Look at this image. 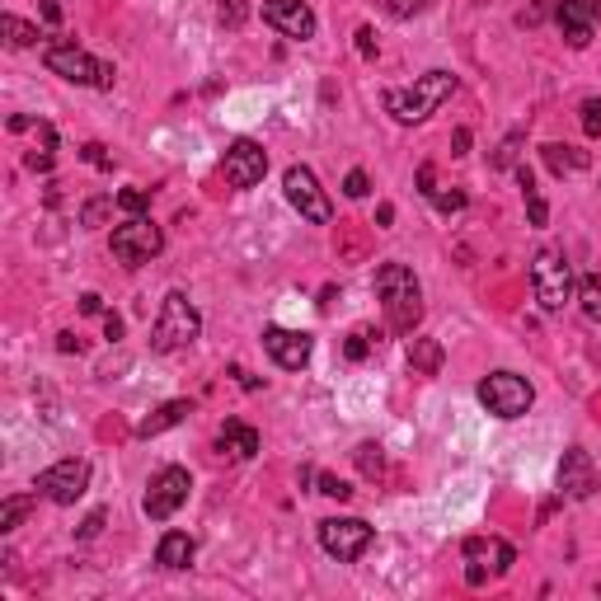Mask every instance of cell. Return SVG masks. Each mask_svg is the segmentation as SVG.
<instances>
[{
	"mask_svg": "<svg viewBox=\"0 0 601 601\" xmlns=\"http://www.w3.org/2000/svg\"><path fill=\"white\" fill-rule=\"evenodd\" d=\"M376 296L386 306V324L395 334H414L423 320V287L404 263H381L376 268Z\"/></svg>",
	"mask_w": 601,
	"mask_h": 601,
	"instance_id": "obj_1",
	"label": "cell"
},
{
	"mask_svg": "<svg viewBox=\"0 0 601 601\" xmlns=\"http://www.w3.org/2000/svg\"><path fill=\"white\" fill-rule=\"evenodd\" d=\"M451 94H456V76L451 71H428L409 90H386V113L395 123H423L428 113H437L447 104Z\"/></svg>",
	"mask_w": 601,
	"mask_h": 601,
	"instance_id": "obj_2",
	"label": "cell"
},
{
	"mask_svg": "<svg viewBox=\"0 0 601 601\" xmlns=\"http://www.w3.org/2000/svg\"><path fill=\"white\" fill-rule=\"evenodd\" d=\"M531 292H536L540 310H550V315H559L573 301V263L564 249L550 245L531 259Z\"/></svg>",
	"mask_w": 601,
	"mask_h": 601,
	"instance_id": "obj_3",
	"label": "cell"
},
{
	"mask_svg": "<svg viewBox=\"0 0 601 601\" xmlns=\"http://www.w3.org/2000/svg\"><path fill=\"white\" fill-rule=\"evenodd\" d=\"M43 66L52 71V76L71 80V85H90V90H113V66L99 62V57H90L85 47L76 43H47L43 47Z\"/></svg>",
	"mask_w": 601,
	"mask_h": 601,
	"instance_id": "obj_4",
	"label": "cell"
},
{
	"mask_svg": "<svg viewBox=\"0 0 601 601\" xmlns=\"http://www.w3.org/2000/svg\"><path fill=\"white\" fill-rule=\"evenodd\" d=\"M198 334H202L198 306H193L184 292H170V296H165V306H160V315H155L151 348H155V353H179V348H188Z\"/></svg>",
	"mask_w": 601,
	"mask_h": 601,
	"instance_id": "obj_5",
	"label": "cell"
},
{
	"mask_svg": "<svg viewBox=\"0 0 601 601\" xmlns=\"http://www.w3.org/2000/svg\"><path fill=\"white\" fill-rule=\"evenodd\" d=\"M475 395H479V404H484L494 418H522L526 409L536 404V390H531V381H526V376H517V371H494V376H484Z\"/></svg>",
	"mask_w": 601,
	"mask_h": 601,
	"instance_id": "obj_6",
	"label": "cell"
},
{
	"mask_svg": "<svg viewBox=\"0 0 601 601\" xmlns=\"http://www.w3.org/2000/svg\"><path fill=\"white\" fill-rule=\"evenodd\" d=\"M165 249V231L155 226L151 216H127L123 226H113V259L123 268H141Z\"/></svg>",
	"mask_w": 601,
	"mask_h": 601,
	"instance_id": "obj_7",
	"label": "cell"
},
{
	"mask_svg": "<svg viewBox=\"0 0 601 601\" xmlns=\"http://www.w3.org/2000/svg\"><path fill=\"white\" fill-rule=\"evenodd\" d=\"M371 540H376V531H371L362 517H324V522H320L324 555H334L339 564H353V559H362L371 550Z\"/></svg>",
	"mask_w": 601,
	"mask_h": 601,
	"instance_id": "obj_8",
	"label": "cell"
},
{
	"mask_svg": "<svg viewBox=\"0 0 601 601\" xmlns=\"http://www.w3.org/2000/svg\"><path fill=\"white\" fill-rule=\"evenodd\" d=\"M188 494H193V475H188L184 465H165L160 475L151 479V489H146V517L151 522H170L174 512L188 503Z\"/></svg>",
	"mask_w": 601,
	"mask_h": 601,
	"instance_id": "obj_9",
	"label": "cell"
},
{
	"mask_svg": "<svg viewBox=\"0 0 601 601\" xmlns=\"http://www.w3.org/2000/svg\"><path fill=\"white\" fill-rule=\"evenodd\" d=\"M282 193H287V202H292L306 221H315V226H329V221H334V202L324 198L320 179H315L306 165H287V174H282Z\"/></svg>",
	"mask_w": 601,
	"mask_h": 601,
	"instance_id": "obj_10",
	"label": "cell"
},
{
	"mask_svg": "<svg viewBox=\"0 0 601 601\" xmlns=\"http://www.w3.org/2000/svg\"><path fill=\"white\" fill-rule=\"evenodd\" d=\"M33 489L47 498V503H57V508H71L85 489H90V461H57V465H47L43 475L33 479Z\"/></svg>",
	"mask_w": 601,
	"mask_h": 601,
	"instance_id": "obj_11",
	"label": "cell"
},
{
	"mask_svg": "<svg viewBox=\"0 0 601 601\" xmlns=\"http://www.w3.org/2000/svg\"><path fill=\"white\" fill-rule=\"evenodd\" d=\"M221 174H226V184L231 188H254L263 184V174H268V151H263L259 141H231L226 155H221Z\"/></svg>",
	"mask_w": 601,
	"mask_h": 601,
	"instance_id": "obj_12",
	"label": "cell"
},
{
	"mask_svg": "<svg viewBox=\"0 0 601 601\" xmlns=\"http://www.w3.org/2000/svg\"><path fill=\"white\" fill-rule=\"evenodd\" d=\"M465 559H470L465 578H470V587H479L484 578H489V569H494V573H508L512 564H517V550H512L508 540L470 536V540H465Z\"/></svg>",
	"mask_w": 601,
	"mask_h": 601,
	"instance_id": "obj_13",
	"label": "cell"
},
{
	"mask_svg": "<svg viewBox=\"0 0 601 601\" xmlns=\"http://www.w3.org/2000/svg\"><path fill=\"white\" fill-rule=\"evenodd\" d=\"M263 24L278 29L282 38H296V43L315 38V10L306 0H263Z\"/></svg>",
	"mask_w": 601,
	"mask_h": 601,
	"instance_id": "obj_14",
	"label": "cell"
},
{
	"mask_svg": "<svg viewBox=\"0 0 601 601\" xmlns=\"http://www.w3.org/2000/svg\"><path fill=\"white\" fill-rule=\"evenodd\" d=\"M263 348H268V357H273L278 367L301 371L310 362V353H315V339H310L306 329H282V324H268V329H263Z\"/></svg>",
	"mask_w": 601,
	"mask_h": 601,
	"instance_id": "obj_15",
	"label": "cell"
},
{
	"mask_svg": "<svg viewBox=\"0 0 601 601\" xmlns=\"http://www.w3.org/2000/svg\"><path fill=\"white\" fill-rule=\"evenodd\" d=\"M597 461L587 456L583 447H569L564 461H559V494L564 498H592L597 494Z\"/></svg>",
	"mask_w": 601,
	"mask_h": 601,
	"instance_id": "obj_16",
	"label": "cell"
},
{
	"mask_svg": "<svg viewBox=\"0 0 601 601\" xmlns=\"http://www.w3.org/2000/svg\"><path fill=\"white\" fill-rule=\"evenodd\" d=\"M555 24L569 38V47H587L597 38V5H587V0H555Z\"/></svg>",
	"mask_w": 601,
	"mask_h": 601,
	"instance_id": "obj_17",
	"label": "cell"
},
{
	"mask_svg": "<svg viewBox=\"0 0 601 601\" xmlns=\"http://www.w3.org/2000/svg\"><path fill=\"white\" fill-rule=\"evenodd\" d=\"M216 451L231 456V461H249L259 451V432L249 428V423H240V418H226L221 432H216Z\"/></svg>",
	"mask_w": 601,
	"mask_h": 601,
	"instance_id": "obj_18",
	"label": "cell"
},
{
	"mask_svg": "<svg viewBox=\"0 0 601 601\" xmlns=\"http://www.w3.org/2000/svg\"><path fill=\"white\" fill-rule=\"evenodd\" d=\"M193 555H198V545H193L188 531H165L160 545H155V564H165V569H188Z\"/></svg>",
	"mask_w": 601,
	"mask_h": 601,
	"instance_id": "obj_19",
	"label": "cell"
},
{
	"mask_svg": "<svg viewBox=\"0 0 601 601\" xmlns=\"http://www.w3.org/2000/svg\"><path fill=\"white\" fill-rule=\"evenodd\" d=\"M193 414V400H170V404H160L151 418H141L137 423V437H160L165 428H174V423H184V418Z\"/></svg>",
	"mask_w": 601,
	"mask_h": 601,
	"instance_id": "obj_20",
	"label": "cell"
},
{
	"mask_svg": "<svg viewBox=\"0 0 601 601\" xmlns=\"http://www.w3.org/2000/svg\"><path fill=\"white\" fill-rule=\"evenodd\" d=\"M409 367H414V376H437V371H442V343L414 339L409 343Z\"/></svg>",
	"mask_w": 601,
	"mask_h": 601,
	"instance_id": "obj_21",
	"label": "cell"
},
{
	"mask_svg": "<svg viewBox=\"0 0 601 601\" xmlns=\"http://www.w3.org/2000/svg\"><path fill=\"white\" fill-rule=\"evenodd\" d=\"M545 151V165L555 174H578L587 170V155L583 151H573V146H559V141H550V146H540Z\"/></svg>",
	"mask_w": 601,
	"mask_h": 601,
	"instance_id": "obj_22",
	"label": "cell"
},
{
	"mask_svg": "<svg viewBox=\"0 0 601 601\" xmlns=\"http://www.w3.org/2000/svg\"><path fill=\"white\" fill-rule=\"evenodd\" d=\"M376 343H381V334L371 324H357L353 334H348V343H343V353H348V362H367L376 353Z\"/></svg>",
	"mask_w": 601,
	"mask_h": 601,
	"instance_id": "obj_23",
	"label": "cell"
},
{
	"mask_svg": "<svg viewBox=\"0 0 601 601\" xmlns=\"http://www.w3.org/2000/svg\"><path fill=\"white\" fill-rule=\"evenodd\" d=\"M0 33H5V43L10 47H33L38 43V24H29V19H19V15H0Z\"/></svg>",
	"mask_w": 601,
	"mask_h": 601,
	"instance_id": "obj_24",
	"label": "cell"
},
{
	"mask_svg": "<svg viewBox=\"0 0 601 601\" xmlns=\"http://www.w3.org/2000/svg\"><path fill=\"white\" fill-rule=\"evenodd\" d=\"M353 456H357V470H362L367 479H381V475H386V447H381V442H362Z\"/></svg>",
	"mask_w": 601,
	"mask_h": 601,
	"instance_id": "obj_25",
	"label": "cell"
},
{
	"mask_svg": "<svg viewBox=\"0 0 601 601\" xmlns=\"http://www.w3.org/2000/svg\"><path fill=\"white\" fill-rule=\"evenodd\" d=\"M578 301H583V315L592 324H601V273H587L578 282Z\"/></svg>",
	"mask_w": 601,
	"mask_h": 601,
	"instance_id": "obj_26",
	"label": "cell"
},
{
	"mask_svg": "<svg viewBox=\"0 0 601 601\" xmlns=\"http://www.w3.org/2000/svg\"><path fill=\"white\" fill-rule=\"evenodd\" d=\"M29 508H33V494L5 498V503H0V531H15V526L29 517Z\"/></svg>",
	"mask_w": 601,
	"mask_h": 601,
	"instance_id": "obj_27",
	"label": "cell"
},
{
	"mask_svg": "<svg viewBox=\"0 0 601 601\" xmlns=\"http://www.w3.org/2000/svg\"><path fill=\"white\" fill-rule=\"evenodd\" d=\"M118 207H123L127 216H141L151 207V193H146V188H123V193H118Z\"/></svg>",
	"mask_w": 601,
	"mask_h": 601,
	"instance_id": "obj_28",
	"label": "cell"
},
{
	"mask_svg": "<svg viewBox=\"0 0 601 601\" xmlns=\"http://www.w3.org/2000/svg\"><path fill=\"white\" fill-rule=\"evenodd\" d=\"M583 132L601 137V99H583Z\"/></svg>",
	"mask_w": 601,
	"mask_h": 601,
	"instance_id": "obj_29",
	"label": "cell"
},
{
	"mask_svg": "<svg viewBox=\"0 0 601 601\" xmlns=\"http://www.w3.org/2000/svg\"><path fill=\"white\" fill-rule=\"evenodd\" d=\"M85 160H90L94 170H104V174H113V155H108V146H99V141H90V146H85Z\"/></svg>",
	"mask_w": 601,
	"mask_h": 601,
	"instance_id": "obj_30",
	"label": "cell"
},
{
	"mask_svg": "<svg viewBox=\"0 0 601 601\" xmlns=\"http://www.w3.org/2000/svg\"><path fill=\"white\" fill-rule=\"evenodd\" d=\"M381 5H386V10H390L395 19H414L418 10L428 5V0H381Z\"/></svg>",
	"mask_w": 601,
	"mask_h": 601,
	"instance_id": "obj_31",
	"label": "cell"
},
{
	"mask_svg": "<svg viewBox=\"0 0 601 601\" xmlns=\"http://www.w3.org/2000/svg\"><path fill=\"white\" fill-rule=\"evenodd\" d=\"M432 207H437V212H461L465 193H461V188H451V193H432Z\"/></svg>",
	"mask_w": 601,
	"mask_h": 601,
	"instance_id": "obj_32",
	"label": "cell"
},
{
	"mask_svg": "<svg viewBox=\"0 0 601 601\" xmlns=\"http://www.w3.org/2000/svg\"><path fill=\"white\" fill-rule=\"evenodd\" d=\"M315 479H320V494L324 498H339V503H343V498H353V489H348L343 479H334V475H315Z\"/></svg>",
	"mask_w": 601,
	"mask_h": 601,
	"instance_id": "obj_33",
	"label": "cell"
},
{
	"mask_svg": "<svg viewBox=\"0 0 601 601\" xmlns=\"http://www.w3.org/2000/svg\"><path fill=\"white\" fill-rule=\"evenodd\" d=\"M343 193H348V198H367V193H371L367 174H362V170H348V179H343Z\"/></svg>",
	"mask_w": 601,
	"mask_h": 601,
	"instance_id": "obj_34",
	"label": "cell"
},
{
	"mask_svg": "<svg viewBox=\"0 0 601 601\" xmlns=\"http://www.w3.org/2000/svg\"><path fill=\"white\" fill-rule=\"evenodd\" d=\"M526 212H531V226H545V221H550V207H545L540 193H526Z\"/></svg>",
	"mask_w": 601,
	"mask_h": 601,
	"instance_id": "obj_35",
	"label": "cell"
},
{
	"mask_svg": "<svg viewBox=\"0 0 601 601\" xmlns=\"http://www.w3.org/2000/svg\"><path fill=\"white\" fill-rule=\"evenodd\" d=\"M108 207H113V198H94L90 207H85V226H104Z\"/></svg>",
	"mask_w": 601,
	"mask_h": 601,
	"instance_id": "obj_36",
	"label": "cell"
},
{
	"mask_svg": "<svg viewBox=\"0 0 601 601\" xmlns=\"http://www.w3.org/2000/svg\"><path fill=\"white\" fill-rule=\"evenodd\" d=\"M517 146H522V132H512V137H508V141H503V151H498V155H494V165H503V170H508L512 160H517Z\"/></svg>",
	"mask_w": 601,
	"mask_h": 601,
	"instance_id": "obj_37",
	"label": "cell"
},
{
	"mask_svg": "<svg viewBox=\"0 0 601 601\" xmlns=\"http://www.w3.org/2000/svg\"><path fill=\"white\" fill-rule=\"evenodd\" d=\"M221 19H226V24H240V19H245V0H221Z\"/></svg>",
	"mask_w": 601,
	"mask_h": 601,
	"instance_id": "obj_38",
	"label": "cell"
},
{
	"mask_svg": "<svg viewBox=\"0 0 601 601\" xmlns=\"http://www.w3.org/2000/svg\"><path fill=\"white\" fill-rule=\"evenodd\" d=\"M99 526H104V512H90V517H85V526H80V540L99 536Z\"/></svg>",
	"mask_w": 601,
	"mask_h": 601,
	"instance_id": "obj_39",
	"label": "cell"
},
{
	"mask_svg": "<svg viewBox=\"0 0 601 601\" xmlns=\"http://www.w3.org/2000/svg\"><path fill=\"white\" fill-rule=\"evenodd\" d=\"M104 334H108V339H113V343L123 339V320H118L113 310H108V315H104Z\"/></svg>",
	"mask_w": 601,
	"mask_h": 601,
	"instance_id": "obj_40",
	"label": "cell"
},
{
	"mask_svg": "<svg viewBox=\"0 0 601 601\" xmlns=\"http://www.w3.org/2000/svg\"><path fill=\"white\" fill-rule=\"evenodd\" d=\"M357 52H362V57H376V43H371V29H357Z\"/></svg>",
	"mask_w": 601,
	"mask_h": 601,
	"instance_id": "obj_41",
	"label": "cell"
},
{
	"mask_svg": "<svg viewBox=\"0 0 601 601\" xmlns=\"http://www.w3.org/2000/svg\"><path fill=\"white\" fill-rule=\"evenodd\" d=\"M418 193H423V198H432V193H437V188H432V165H423V170H418Z\"/></svg>",
	"mask_w": 601,
	"mask_h": 601,
	"instance_id": "obj_42",
	"label": "cell"
},
{
	"mask_svg": "<svg viewBox=\"0 0 601 601\" xmlns=\"http://www.w3.org/2000/svg\"><path fill=\"white\" fill-rule=\"evenodd\" d=\"M80 310H85V315H99V310H104V301H99L94 292H85V296H80Z\"/></svg>",
	"mask_w": 601,
	"mask_h": 601,
	"instance_id": "obj_43",
	"label": "cell"
},
{
	"mask_svg": "<svg viewBox=\"0 0 601 601\" xmlns=\"http://www.w3.org/2000/svg\"><path fill=\"white\" fill-rule=\"evenodd\" d=\"M43 15H47V24H62V5H57V0H43Z\"/></svg>",
	"mask_w": 601,
	"mask_h": 601,
	"instance_id": "obj_44",
	"label": "cell"
},
{
	"mask_svg": "<svg viewBox=\"0 0 601 601\" xmlns=\"http://www.w3.org/2000/svg\"><path fill=\"white\" fill-rule=\"evenodd\" d=\"M451 146H456L451 155H465V146H470V132H465V127H456V137H451Z\"/></svg>",
	"mask_w": 601,
	"mask_h": 601,
	"instance_id": "obj_45",
	"label": "cell"
},
{
	"mask_svg": "<svg viewBox=\"0 0 601 601\" xmlns=\"http://www.w3.org/2000/svg\"><path fill=\"white\" fill-rule=\"evenodd\" d=\"M390 221H395V207H390V202H381V207H376V226H390Z\"/></svg>",
	"mask_w": 601,
	"mask_h": 601,
	"instance_id": "obj_46",
	"label": "cell"
},
{
	"mask_svg": "<svg viewBox=\"0 0 601 601\" xmlns=\"http://www.w3.org/2000/svg\"><path fill=\"white\" fill-rule=\"evenodd\" d=\"M545 15H550V5H545V0H540L536 10H531V15H522V24H540V19H545Z\"/></svg>",
	"mask_w": 601,
	"mask_h": 601,
	"instance_id": "obj_47",
	"label": "cell"
},
{
	"mask_svg": "<svg viewBox=\"0 0 601 601\" xmlns=\"http://www.w3.org/2000/svg\"><path fill=\"white\" fill-rule=\"evenodd\" d=\"M33 127V118H24V113H19V118H10V132H29Z\"/></svg>",
	"mask_w": 601,
	"mask_h": 601,
	"instance_id": "obj_48",
	"label": "cell"
},
{
	"mask_svg": "<svg viewBox=\"0 0 601 601\" xmlns=\"http://www.w3.org/2000/svg\"><path fill=\"white\" fill-rule=\"evenodd\" d=\"M57 348H62V353H76L80 339H76V334H62V343H57Z\"/></svg>",
	"mask_w": 601,
	"mask_h": 601,
	"instance_id": "obj_49",
	"label": "cell"
},
{
	"mask_svg": "<svg viewBox=\"0 0 601 601\" xmlns=\"http://www.w3.org/2000/svg\"><path fill=\"white\" fill-rule=\"evenodd\" d=\"M587 5H597V10H601V0H587Z\"/></svg>",
	"mask_w": 601,
	"mask_h": 601,
	"instance_id": "obj_50",
	"label": "cell"
}]
</instances>
